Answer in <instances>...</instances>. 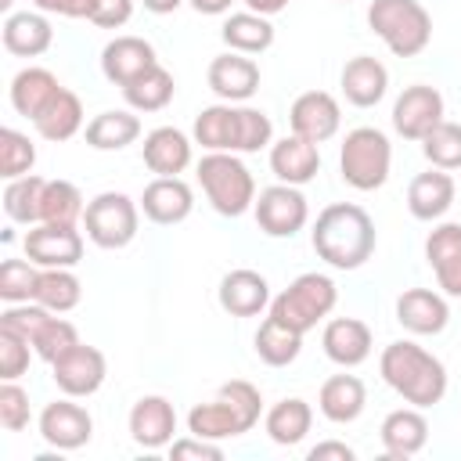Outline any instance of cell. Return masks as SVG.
I'll return each mask as SVG.
<instances>
[{
  "label": "cell",
  "mask_w": 461,
  "mask_h": 461,
  "mask_svg": "<svg viewBox=\"0 0 461 461\" xmlns=\"http://www.w3.org/2000/svg\"><path fill=\"white\" fill-rule=\"evenodd\" d=\"M263 414V396L252 382L245 378H230L220 385L216 400L209 403H194L187 411V432L202 436V439H234L241 432H249Z\"/></svg>",
  "instance_id": "cell-4"
},
{
  "label": "cell",
  "mask_w": 461,
  "mask_h": 461,
  "mask_svg": "<svg viewBox=\"0 0 461 461\" xmlns=\"http://www.w3.org/2000/svg\"><path fill=\"white\" fill-rule=\"evenodd\" d=\"M310 461H328V457H339V461H353L357 454H353V447L349 443H339V439H324V443H317V447H310V454H306Z\"/></svg>",
  "instance_id": "cell-50"
},
{
  "label": "cell",
  "mask_w": 461,
  "mask_h": 461,
  "mask_svg": "<svg viewBox=\"0 0 461 461\" xmlns=\"http://www.w3.org/2000/svg\"><path fill=\"white\" fill-rule=\"evenodd\" d=\"M230 4L234 0H191V7L198 14H223V11H230Z\"/></svg>",
  "instance_id": "cell-52"
},
{
  "label": "cell",
  "mask_w": 461,
  "mask_h": 461,
  "mask_svg": "<svg viewBox=\"0 0 461 461\" xmlns=\"http://www.w3.org/2000/svg\"><path fill=\"white\" fill-rule=\"evenodd\" d=\"M396 321L411 335H439L447 328V321H450V306L432 288H407L396 299Z\"/></svg>",
  "instance_id": "cell-25"
},
{
  "label": "cell",
  "mask_w": 461,
  "mask_h": 461,
  "mask_svg": "<svg viewBox=\"0 0 461 461\" xmlns=\"http://www.w3.org/2000/svg\"><path fill=\"white\" fill-rule=\"evenodd\" d=\"M173 432H176V411L166 396H140L133 407H130V436L137 447L144 450H162L173 443Z\"/></svg>",
  "instance_id": "cell-17"
},
{
  "label": "cell",
  "mask_w": 461,
  "mask_h": 461,
  "mask_svg": "<svg viewBox=\"0 0 461 461\" xmlns=\"http://www.w3.org/2000/svg\"><path fill=\"white\" fill-rule=\"evenodd\" d=\"M176 94L173 72H166L162 65H151L144 76H137L133 83L122 86V97L133 112H162Z\"/></svg>",
  "instance_id": "cell-39"
},
{
  "label": "cell",
  "mask_w": 461,
  "mask_h": 461,
  "mask_svg": "<svg viewBox=\"0 0 461 461\" xmlns=\"http://www.w3.org/2000/svg\"><path fill=\"white\" fill-rule=\"evenodd\" d=\"M54 43V29L43 11H18L4 18V50L18 58H40Z\"/></svg>",
  "instance_id": "cell-30"
},
{
  "label": "cell",
  "mask_w": 461,
  "mask_h": 461,
  "mask_svg": "<svg viewBox=\"0 0 461 461\" xmlns=\"http://www.w3.org/2000/svg\"><path fill=\"white\" fill-rule=\"evenodd\" d=\"M223 43L238 54H263L270 43H274V25L267 14H256V11H238L223 22L220 29Z\"/></svg>",
  "instance_id": "cell-36"
},
{
  "label": "cell",
  "mask_w": 461,
  "mask_h": 461,
  "mask_svg": "<svg viewBox=\"0 0 461 461\" xmlns=\"http://www.w3.org/2000/svg\"><path fill=\"white\" fill-rule=\"evenodd\" d=\"M40 436L54 450H79L94 436V418L86 407L76 403V396H65L40 411Z\"/></svg>",
  "instance_id": "cell-13"
},
{
  "label": "cell",
  "mask_w": 461,
  "mask_h": 461,
  "mask_svg": "<svg viewBox=\"0 0 461 461\" xmlns=\"http://www.w3.org/2000/svg\"><path fill=\"white\" fill-rule=\"evenodd\" d=\"M0 425L7 432H22L29 425V393L18 382L0 385Z\"/></svg>",
  "instance_id": "cell-46"
},
{
  "label": "cell",
  "mask_w": 461,
  "mask_h": 461,
  "mask_svg": "<svg viewBox=\"0 0 461 461\" xmlns=\"http://www.w3.org/2000/svg\"><path fill=\"white\" fill-rule=\"evenodd\" d=\"M425 259L436 274V285L450 299H461V223H439L425 238Z\"/></svg>",
  "instance_id": "cell-20"
},
{
  "label": "cell",
  "mask_w": 461,
  "mask_h": 461,
  "mask_svg": "<svg viewBox=\"0 0 461 461\" xmlns=\"http://www.w3.org/2000/svg\"><path fill=\"white\" fill-rule=\"evenodd\" d=\"M454 205V176L447 169H429V173H418L407 187V209L414 220H439L447 216V209Z\"/></svg>",
  "instance_id": "cell-29"
},
{
  "label": "cell",
  "mask_w": 461,
  "mask_h": 461,
  "mask_svg": "<svg viewBox=\"0 0 461 461\" xmlns=\"http://www.w3.org/2000/svg\"><path fill=\"white\" fill-rule=\"evenodd\" d=\"M421 151H425V158L436 166V169H461V126L457 122H439V126H432L429 133H425V140H421Z\"/></svg>",
  "instance_id": "cell-42"
},
{
  "label": "cell",
  "mask_w": 461,
  "mask_h": 461,
  "mask_svg": "<svg viewBox=\"0 0 461 461\" xmlns=\"http://www.w3.org/2000/svg\"><path fill=\"white\" fill-rule=\"evenodd\" d=\"M313 252L335 267V270H357L371 259L375 252V220L353 205V202H331L328 209L317 212V223L310 230Z\"/></svg>",
  "instance_id": "cell-1"
},
{
  "label": "cell",
  "mask_w": 461,
  "mask_h": 461,
  "mask_svg": "<svg viewBox=\"0 0 461 461\" xmlns=\"http://www.w3.org/2000/svg\"><path fill=\"white\" fill-rule=\"evenodd\" d=\"M393 144L375 126H357L346 133L339 151V173L353 191H378L389 180Z\"/></svg>",
  "instance_id": "cell-8"
},
{
  "label": "cell",
  "mask_w": 461,
  "mask_h": 461,
  "mask_svg": "<svg viewBox=\"0 0 461 461\" xmlns=\"http://www.w3.org/2000/svg\"><path fill=\"white\" fill-rule=\"evenodd\" d=\"M144 166L155 176H180L191 166V137L176 126H158L144 137Z\"/></svg>",
  "instance_id": "cell-28"
},
{
  "label": "cell",
  "mask_w": 461,
  "mask_h": 461,
  "mask_svg": "<svg viewBox=\"0 0 461 461\" xmlns=\"http://www.w3.org/2000/svg\"><path fill=\"white\" fill-rule=\"evenodd\" d=\"M43 187H47V180L36 176V173L7 180V187H4V212H7V220L36 227L40 216H43Z\"/></svg>",
  "instance_id": "cell-40"
},
{
  "label": "cell",
  "mask_w": 461,
  "mask_h": 461,
  "mask_svg": "<svg viewBox=\"0 0 461 461\" xmlns=\"http://www.w3.org/2000/svg\"><path fill=\"white\" fill-rule=\"evenodd\" d=\"M83 299V285L72 274V267H40V281H36V295L32 303L54 310V313H68L76 310Z\"/></svg>",
  "instance_id": "cell-37"
},
{
  "label": "cell",
  "mask_w": 461,
  "mask_h": 461,
  "mask_svg": "<svg viewBox=\"0 0 461 461\" xmlns=\"http://www.w3.org/2000/svg\"><path fill=\"white\" fill-rule=\"evenodd\" d=\"M140 4H144L151 14H169V11H176L184 0H140Z\"/></svg>",
  "instance_id": "cell-53"
},
{
  "label": "cell",
  "mask_w": 461,
  "mask_h": 461,
  "mask_svg": "<svg viewBox=\"0 0 461 461\" xmlns=\"http://www.w3.org/2000/svg\"><path fill=\"white\" fill-rule=\"evenodd\" d=\"M32 166H36V144L11 126L0 130V176L18 180V176L32 173Z\"/></svg>",
  "instance_id": "cell-43"
},
{
  "label": "cell",
  "mask_w": 461,
  "mask_h": 461,
  "mask_svg": "<svg viewBox=\"0 0 461 461\" xmlns=\"http://www.w3.org/2000/svg\"><path fill=\"white\" fill-rule=\"evenodd\" d=\"M335 303H339L335 281L328 274L310 270V274H299L281 295L270 299V317H277L288 328L306 335L310 328H317V321H324L335 310Z\"/></svg>",
  "instance_id": "cell-9"
},
{
  "label": "cell",
  "mask_w": 461,
  "mask_h": 461,
  "mask_svg": "<svg viewBox=\"0 0 461 461\" xmlns=\"http://www.w3.org/2000/svg\"><path fill=\"white\" fill-rule=\"evenodd\" d=\"M61 94V83L50 68H40V65H29L22 68L14 79H11V104L18 115L25 119H36L54 97Z\"/></svg>",
  "instance_id": "cell-32"
},
{
  "label": "cell",
  "mask_w": 461,
  "mask_h": 461,
  "mask_svg": "<svg viewBox=\"0 0 461 461\" xmlns=\"http://www.w3.org/2000/svg\"><path fill=\"white\" fill-rule=\"evenodd\" d=\"M140 209L151 223L173 227V223H184L191 216L194 194L180 176H155L140 194Z\"/></svg>",
  "instance_id": "cell-22"
},
{
  "label": "cell",
  "mask_w": 461,
  "mask_h": 461,
  "mask_svg": "<svg viewBox=\"0 0 461 461\" xmlns=\"http://www.w3.org/2000/svg\"><path fill=\"white\" fill-rule=\"evenodd\" d=\"M367 25L396 58H414L432 40V14L418 0H371Z\"/></svg>",
  "instance_id": "cell-5"
},
{
  "label": "cell",
  "mask_w": 461,
  "mask_h": 461,
  "mask_svg": "<svg viewBox=\"0 0 461 461\" xmlns=\"http://www.w3.org/2000/svg\"><path fill=\"white\" fill-rule=\"evenodd\" d=\"M245 4H249V11H256V14H267V18H270V14L285 11L292 0H245Z\"/></svg>",
  "instance_id": "cell-51"
},
{
  "label": "cell",
  "mask_w": 461,
  "mask_h": 461,
  "mask_svg": "<svg viewBox=\"0 0 461 461\" xmlns=\"http://www.w3.org/2000/svg\"><path fill=\"white\" fill-rule=\"evenodd\" d=\"M270 169H274V176L281 184L303 187L321 169V148L313 140H306V137L288 133V137H281V140L270 144Z\"/></svg>",
  "instance_id": "cell-21"
},
{
  "label": "cell",
  "mask_w": 461,
  "mask_h": 461,
  "mask_svg": "<svg viewBox=\"0 0 461 461\" xmlns=\"http://www.w3.org/2000/svg\"><path fill=\"white\" fill-rule=\"evenodd\" d=\"M389 90V72L378 58L371 54H357L342 65V94L349 104L357 108H375Z\"/></svg>",
  "instance_id": "cell-26"
},
{
  "label": "cell",
  "mask_w": 461,
  "mask_h": 461,
  "mask_svg": "<svg viewBox=\"0 0 461 461\" xmlns=\"http://www.w3.org/2000/svg\"><path fill=\"white\" fill-rule=\"evenodd\" d=\"M209 90L220 101H230V104L249 101L259 90V65L249 54L227 50V54L209 61Z\"/></svg>",
  "instance_id": "cell-18"
},
{
  "label": "cell",
  "mask_w": 461,
  "mask_h": 461,
  "mask_svg": "<svg viewBox=\"0 0 461 461\" xmlns=\"http://www.w3.org/2000/svg\"><path fill=\"white\" fill-rule=\"evenodd\" d=\"M0 328L18 331L32 346V353L47 364H54L65 349H72L79 342L76 324L58 317L54 310H47L40 303H7V310L0 313Z\"/></svg>",
  "instance_id": "cell-7"
},
{
  "label": "cell",
  "mask_w": 461,
  "mask_h": 461,
  "mask_svg": "<svg viewBox=\"0 0 461 461\" xmlns=\"http://www.w3.org/2000/svg\"><path fill=\"white\" fill-rule=\"evenodd\" d=\"M342 4H349V0H342Z\"/></svg>",
  "instance_id": "cell-55"
},
{
  "label": "cell",
  "mask_w": 461,
  "mask_h": 461,
  "mask_svg": "<svg viewBox=\"0 0 461 461\" xmlns=\"http://www.w3.org/2000/svg\"><path fill=\"white\" fill-rule=\"evenodd\" d=\"M130 14H133V0H97L90 22L101 29H119L130 22Z\"/></svg>",
  "instance_id": "cell-48"
},
{
  "label": "cell",
  "mask_w": 461,
  "mask_h": 461,
  "mask_svg": "<svg viewBox=\"0 0 461 461\" xmlns=\"http://www.w3.org/2000/svg\"><path fill=\"white\" fill-rule=\"evenodd\" d=\"M303 349V331L288 328L277 317H267L256 331V357L270 367H288Z\"/></svg>",
  "instance_id": "cell-38"
},
{
  "label": "cell",
  "mask_w": 461,
  "mask_h": 461,
  "mask_svg": "<svg viewBox=\"0 0 461 461\" xmlns=\"http://www.w3.org/2000/svg\"><path fill=\"white\" fill-rule=\"evenodd\" d=\"M364 403H367V389L357 375H331L321 393H317V407L328 421L335 425H349L364 414Z\"/></svg>",
  "instance_id": "cell-31"
},
{
  "label": "cell",
  "mask_w": 461,
  "mask_h": 461,
  "mask_svg": "<svg viewBox=\"0 0 461 461\" xmlns=\"http://www.w3.org/2000/svg\"><path fill=\"white\" fill-rule=\"evenodd\" d=\"M439 122H443V94L429 83L407 86L393 104V130L403 140H425V133Z\"/></svg>",
  "instance_id": "cell-14"
},
{
  "label": "cell",
  "mask_w": 461,
  "mask_h": 461,
  "mask_svg": "<svg viewBox=\"0 0 461 461\" xmlns=\"http://www.w3.org/2000/svg\"><path fill=\"white\" fill-rule=\"evenodd\" d=\"M288 126L295 137H306L313 144H324L342 126V108L328 90H306L288 108Z\"/></svg>",
  "instance_id": "cell-15"
},
{
  "label": "cell",
  "mask_w": 461,
  "mask_h": 461,
  "mask_svg": "<svg viewBox=\"0 0 461 461\" xmlns=\"http://www.w3.org/2000/svg\"><path fill=\"white\" fill-rule=\"evenodd\" d=\"M378 371L385 378V385L403 396L411 407H432L443 400L447 393V367L439 357H432L429 349H421L418 342H389L378 357Z\"/></svg>",
  "instance_id": "cell-3"
},
{
  "label": "cell",
  "mask_w": 461,
  "mask_h": 461,
  "mask_svg": "<svg viewBox=\"0 0 461 461\" xmlns=\"http://www.w3.org/2000/svg\"><path fill=\"white\" fill-rule=\"evenodd\" d=\"M86 205H83V194L72 180H47L43 187V216L40 223H65V227H76L83 220Z\"/></svg>",
  "instance_id": "cell-41"
},
{
  "label": "cell",
  "mask_w": 461,
  "mask_h": 461,
  "mask_svg": "<svg viewBox=\"0 0 461 461\" xmlns=\"http://www.w3.org/2000/svg\"><path fill=\"white\" fill-rule=\"evenodd\" d=\"M151 65H158L155 58V47L140 36H115L112 43H104L101 50V72L108 83L115 86H126L133 83L137 76H144Z\"/></svg>",
  "instance_id": "cell-19"
},
{
  "label": "cell",
  "mask_w": 461,
  "mask_h": 461,
  "mask_svg": "<svg viewBox=\"0 0 461 461\" xmlns=\"http://www.w3.org/2000/svg\"><path fill=\"white\" fill-rule=\"evenodd\" d=\"M140 227V205L122 191H101L86 202L83 230L97 249H126L137 238Z\"/></svg>",
  "instance_id": "cell-10"
},
{
  "label": "cell",
  "mask_w": 461,
  "mask_h": 461,
  "mask_svg": "<svg viewBox=\"0 0 461 461\" xmlns=\"http://www.w3.org/2000/svg\"><path fill=\"white\" fill-rule=\"evenodd\" d=\"M198 184L220 216H241L256 205V180L234 151H205L198 162Z\"/></svg>",
  "instance_id": "cell-6"
},
{
  "label": "cell",
  "mask_w": 461,
  "mask_h": 461,
  "mask_svg": "<svg viewBox=\"0 0 461 461\" xmlns=\"http://www.w3.org/2000/svg\"><path fill=\"white\" fill-rule=\"evenodd\" d=\"M43 14H61V18H86L90 22V14H94V7H97V0H32Z\"/></svg>",
  "instance_id": "cell-49"
},
{
  "label": "cell",
  "mask_w": 461,
  "mask_h": 461,
  "mask_svg": "<svg viewBox=\"0 0 461 461\" xmlns=\"http://www.w3.org/2000/svg\"><path fill=\"white\" fill-rule=\"evenodd\" d=\"M169 457H198V461H220L223 450L216 439H202V436H184V439H173L169 443Z\"/></svg>",
  "instance_id": "cell-47"
},
{
  "label": "cell",
  "mask_w": 461,
  "mask_h": 461,
  "mask_svg": "<svg viewBox=\"0 0 461 461\" xmlns=\"http://www.w3.org/2000/svg\"><path fill=\"white\" fill-rule=\"evenodd\" d=\"M263 425H267V436L277 447H295V443L306 439V432L313 425V407L306 400H299V396H285L267 411Z\"/></svg>",
  "instance_id": "cell-33"
},
{
  "label": "cell",
  "mask_w": 461,
  "mask_h": 461,
  "mask_svg": "<svg viewBox=\"0 0 461 461\" xmlns=\"http://www.w3.org/2000/svg\"><path fill=\"white\" fill-rule=\"evenodd\" d=\"M32 126H36V133L43 140H54V144L58 140H68V137H76L83 130V101L72 90L61 86V94L32 119Z\"/></svg>",
  "instance_id": "cell-35"
},
{
  "label": "cell",
  "mask_w": 461,
  "mask_h": 461,
  "mask_svg": "<svg viewBox=\"0 0 461 461\" xmlns=\"http://www.w3.org/2000/svg\"><path fill=\"white\" fill-rule=\"evenodd\" d=\"M252 212H256L259 230L270 234V238H292V234H299V230L306 227V220H310L306 194H303L299 187H292V184L263 187L259 198H256V205H252Z\"/></svg>",
  "instance_id": "cell-11"
},
{
  "label": "cell",
  "mask_w": 461,
  "mask_h": 461,
  "mask_svg": "<svg viewBox=\"0 0 461 461\" xmlns=\"http://www.w3.org/2000/svg\"><path fill=\"white\" fill-rule=\"evenodd\" d=\"M378 436H382L385 454L403 461V457H414L418 450H425V443H429V421H425L421 407H400V411H389L385 414Z\"/></svg>",
  "instance_id": "cell-27"
},
{
  "label": "cell",
  "mask_w": 461,
  "mask_h": 461,
  "mask_svg": "<svg viewBox=\"0 0 461 461\" xmlns=\"http://www.w3.org/2000/svg\"><path fill=\"white\" fill-rule=\"evenodd\" d=\"M220 306L230 313V317H256L270 306V285L263 274L249 270V267H238L230 274H223L220 281Z\"/></svg>",
  "instance_id": "cell-24"
},
{
  "label": "cell",
  "mask_w": 461,
  "mask_h": 461,
  "mask_svg": "<svg viewBox=\"0 0 461 461\" xmlns=\"http://www.w3.org/2000/svg\"><path fill=\"white\" fill-rule=\"evenodd\" d=\"M50 375H54V385L65 393V396H94L101 385H104V375H108V360L97 346H86V342H76L72 349H65L54 364H50Z\"/></svg>",
  "instance_id": "cell-12"
},
{
  "label": "cell",
  "mask_w": 461,
  "mask_h": 461,
  "mask_svg": "<svg viewBox=\"0 0 461 461\" xmlns=\"http://www.w3.org/2000/svg\"><path fill=\"white\" fill-rule=\"evenodd\" d=\"M40 281V267L29 259H4L0 263V299L4 303H32Z\"/></svg>",
  "instance_id": "cell-44"
},
{
  "label": "cell",
  "mask_w": 461,
  "mask_h": 461,
  "mask_svg": "<svg viewBox=\"0 0 461 461\" xmlns=\"http://www.w3.org/2000/svg\"><path fill=\"white\" fill-rule=\"evenodd\" d=\"M25 256L36 267H76L83 259V234L65 223H36L25 234Z\"/></svg>",
  "instance_id": "cell-16"
},
{
  "label": "cell",
  "mask_w": 461,
  "mask_h": 461,
  "mask_svg": "<svg viewBox=\"0 0 461 461\" xmlns=\"http://www.w3.org/2000/svg\"><path fill=\"white\" fill-rule=\"evenodd\" d=\"M0 7H4V11H7V7H11V0H0Z\"/></svg>",
  "instance_id": "cell-54"
},
{
  "label": "cell",
  "mask_w": 461,
  "mask_h": 461,
  "mask_svg": "<svg viewBox=\"0 0 461 461\" xmlns=\"http://www.w3.org/2000/svg\"><path fill=\"white\" fill-rule=\"evenodd\" d=\"M137 137H140V119L133 115V108H112L86 122V144L97 151H122Z\"/></svg>",
  "instance_id": "cell-34"
},
{
  "label": "cell",
  "mask_w": 461,
  "mask_h": 461,
  "mask_svg": "<svg viewBox=\"0 0 461 461\" xmlns=\"http://www.w3.org/2000/svg\"><path fill=\"white\" fill-rule=\"evenodd\" d=\"M194 144H202L205 151L256 155L274 144V122L267 112L249 104H209L194 115Z\"/></svg>",
  "instance_id": "cell-2"
},
{
  "label": "cell",
  "mask_w": 461,
  "mask_h": 461,
  "mask_svg": "<svg viewBox=\"0 0 461 461\" xmlns=\"http://www.w3.org/2000/svg\"><path fill=\"white\" fill-rule=\"evenodd\" d=\"M29 342L11 331V328H0V378L4 382H18L25 371H29Z\"/></svg>",
  "instance_id": "cell-45"
},
{
  "label": "cell",
  "mask_w": 461,
  "mask_h": 461,
  "mask_svg": "<svg viewBox=\"0 0 461 461\" xmlns=\"http://www.w3.org/2000/svg\"><path fill=\"white\" fill-rule=\"evenodd\" d=\"M324 357L339 367H357L371 357V328L357 317H331L321 331Z\"/></svg>",
  "instance_id": "cell-23"
}]
</instances>
